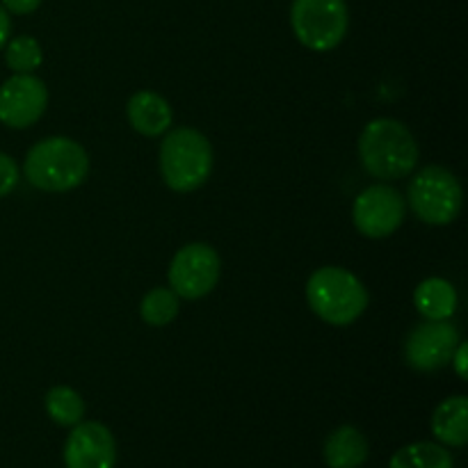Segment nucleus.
Masks as SVG:
<instances>
[{
	"label": "nucleus",
	"mask_w": 468,
	"mask_h": 468,
	"mask_svg": "<svg viewBox=\"0 0 468 468\" xmlns=\"http://www.w3.org/2000/svg\"><path fill=\"white\" fill-rule=\"evenodd\" d=\"M18 186V167L7 154L0 151V199Z\"/></svg>",
	"instance_id": "obj_20"
},
{
	"label": "nucleus",
	"mask_w": 468,
	"mask_h": 468,
	"mask_svg": "<svg viewBox=\"0 0 468 468\" xmlns=\"http://www.w3.org/2000/svg\"><path fill=\"white\" fill-rule=\"evenodd\" d=\"M324 462L329 468H359L368 460V441L352 425H341L324 441Z\"/></svg>",
	"instance_id": "obj_13"
},
{
	"label": "nucleus",
	"mask_w": 468,
	"mask_h": 468,
	"mask_svg": "<svg viewBox=\"0 0 468 468\" xmlns=\"http://www.w3.org/2000/svg\"><path fill=\"white\" fill-rule=\"evenodd\" d=\"M41 5V0H3V7L9 14H32Z\"/></svg>",
	"instance_id": "obj_22"
},
{
	"label": "nucleus",
	"mask_w": 468,
	"mask_h": 468,
	"mask_svg": "<svg viewBox=\"0 0 468 468\" xmlns=\"http://www.w3.org/2000/svg\"><path fill=\"white\" fill-rule=\"evenodd\" d=\"M460 341V329L451 324V320H425L407 336V366L419 373H434V370L446 368Z\"/></svg>",
	"instance_id": "obj_9"
},
{
	"label": "nucleus",
	"mask_w": 468,
	"mask_h": 468,
	"mask_svg": "<svg viewBox=\"0 0 468 468\" xmlns=\"http://www.w3.org/2000/svg\"><path fill=\"white\" fill-rule=\"evenodd\" d=\"M306 302L327 324L347 327L368 309V291L350 270L327 265L315 270L306 282Z\"/></svg>",
	"instance_id": "obj_3"
},
{
	"label": "nucleus",
	"mask_w": 468,
	"mask_h": 468,
	"mask_svg": "<svg viewBox=\"0 0 468 468\" xmlns=\"http://www.w3.org/2000/svg\"><path fill=\"white\" fill-rule=\"evenodd\" d=\"M64 464L67 468H114L117 443L112 432L96 420L73 425L64 446Z\"/></svg>",
	"instance_id": "obj_11"
},
{
	"label": "nucleus",
	"mask_w": 468,
	"mask_h": 468,
	"mask_svg": "<svg viewBox=\"0 0 468 468\" xmlns=\"http://www.w3.org/2000/svg\"><path fill=\"white\" fill-rule=\"evenodd\" d=\"M9 35H12V21H9V12L0 5V50L5 48V44L9 41Z\"/></svg>",
	"instance_id": "obj_23"
},
{
	"label": "nucleus",
	"mask_w": 468,
	"mask_h": 468,
	"mask_svg": "<svg viewBox=\"0 0 468 468\" xmlns=\"http://www.w3.org/2000/svg\"><path fill=\"white\" fill-rule=\"evenodd\" d=\"M359 158L370 176L398 181L414 172L419 144L402 122L387 117L373 119L359 135Z\"/></svg>",
	"instance_id": "obj_1"
},
{
	"label": "nucleus",
	"mask_w": 468,
	"mask_h": 468,
	"mask_svg": "<svg viewBox=\"0 0 468 468\" xmlns=\"http://www.w3.org/2000/svg\"><path fill=\"white\" fill-rule=\"evenodd\" d=\"M457 291L441 277H430L419 283L414 292V306L425 320H451L457 311Z\"/></svg>",
	"instance_id": "obj_14"
},
{
	"label": "nucleus",
	"mask_w": 468,
	"mask_h": 468,
	"mask_svg": "<svg viewBox=\"0 0 468 468\" xmlns=\"http://www.w3.org/2000/svg\"><path fill=\"white\" fill-rule=\"evenodd\" d=\"M405 197L387 183H378L361 192L352 204V222L361 236L382 240L393 236L405 222Z\"/></svg>",
	"instance_id": "obj_8"
},
{
	"label": "nucleus",
	"mask_w": 468,
	"mask_h": 468,
	"mask_svg": "<svg viewBox=\"0 0 468 468\" xmlns=\"http://www.w3.org/2000/svg\"><path fill=\"white\" fill-rule=\"evenodd\" d=\"M432 432L441 443L452 448L466 446L468 441V400L464 396L446 398L434 410Z\"/></svg>",
	"instance_id": "obj_15"
},
{
	"label": "nucleus",
	"mask_w": 468,
	"mask_h": 468,
	"mask_svg": "<svg viewBox=\"0 0 468 468\" xmlns=\"http://www.w3.org/2000/svg\"><path fill=\"white\" fill-rule=\"evenodd\" d=\"M48 105L44 80L32 73H14L0 85V123L9 128H30L39 122Z\"/></svg>",
	"instance_id": "obj_10"
},
{
	"label": "nucleus",
	"mask_w": 468,
	"mask_h": 468,
	"mask_svg": "<svg viewBox=\"0 0 468 468\" xmlns=\"http://www.w3.org/2000/svg\"><path fill=\"white\" fill-rule=\"evenodd\" d=\"M46 411L62 428H73L85 419V400L71 387H53L46 393Z\"/></svg>",
	"instance_id": "obj_17"
},
{
	"label": "nucleus",
	"mask_w": 468,
	"mask_h": 468,
	"mask_svg": "<svg viewBox=\"0 0 468 468\" xmlns=\"http://www.w3.org/2000/svg\"><path fill=\"white\" fill-rule=\"evenodd\" d=\"M160 174L174 192H195L213 174V146L204 133L181 126L160 144Z\"/></svg>",
	"instance_id": "obj_4"
},
{
	"label": "nucleus",
	"mask_w": 468,
	"mask_h": 468,
	"mask_svg": "<svg viewBox=\"0 0 468 468\" xmlns=\"http://www.w3.org/2000/svg\"><path fill=\"white\" fill-rule=\"evenodd\" d=\"M411 210L425 224L443 227L457 219L464 204V192L455 174L439 165L420 169L407 190Z\"/></svg>",
	"instance_id": "obj_5"
},
{
	"label": "nucleus",
	"mask_w": 468,
	"mask_h": 468,
	"mask_svg": "<svg viewBox=\"0 0 468 468\" xmlns=\"http://www.w3.org/2000/svg\"><path fill=\"white\" fill-rule=\"evenodd\" d=\"M466 359H468V347H466V343L460 341V346H457L455 352H452L451 364L455 366L457 378L464 379V382H466V378H468V361Z\"/></svg>",
	"instance_id": "obj_21"
},
{
	"label": "nucleus",
	"mask_w": 468,
	"mask_h": 468,
	"mask_svg": "<svg viewBox=\"0 0 468 468\" xmlns=\"http://www.w3.org/2000/svg\"><path fill=\"white\" fill-rule=\"evenodd\" d=\"M140 315L151 327H167L178 315V295L172 288H154L142 297Z\"/></svg>",
	"instance_id": "obj_18"
},
{
	"label": "nucleus",
	"mask_w": 468,
	"mask_h": 468,
	"mask_svg": "<svg viewBox=\"0 0 468 468\" xmlns=\"http://www.w3.org/2000/svg\"><path fill=\"white\" fill-rule=\"evenodd\" d=\"M23 174L37 190L69 192L85 183L90 155L69 137H46L27 151Z\"/></svg>",
	"instance_id": "obj_2"
},
{
	"label": "nucleus",
	"mask_w": 468,
	"mask_h": 468,
	"mask_svg": "<svg viewBox=\"0 0 468 468\" xmlns=\"http://www.w3.org/2000/svg\"><path fill=\"white\" fill-rule=\"evenodd\" d=\"M5 62L14 73H32L44 62V50L35 37H14L5 44Z\"/></svg>",
	"instance_id": "obj_19"
},
{
	"label": "nucleus",
	"mask_w": 468,
	"mask_h": 468,
	"mask_svg": "<svg viewBox=\"0 0 468 468\" xmlns=\"http://www.w3.org/2000/svg\"><path fill=\"white\" fill-rule=\"evenodd\" d=\"M128 122H131L133 131H137L144 137H158L169 131L174 122L172 105L167 103L165 96L158 91L140 90L128 99L126 103Z\"/></svg>",
	"instance_id": "obj_12"
},
{
	"label": "nucleus",
	"mask_w": 468,
	"mask_h": 468,
	"mask_svg": "<svg viewBox=\"0 0 468 468\" xmlns=\"http://www.w3.org/2000/svg\"><path fill=\"white\" fill-rule=\"evenodd\" d=\"M222 261L206 242H190L169 263V288L183 300H201L219 282Z\"/></svg>",
	"instance_id": "obj_7"
},
{
	"label": "nucleus",
	"mask_w": 468,
	"mask_h": 468,
	"mask_svg": "<svg viewBox=\"0 0 468 468\" xmlns=\"http://www.w3.org/2000/svg\"><path fill=\"white\" fill-rule=\"evenodd\" d=\"M291 26L304 48L327 53L347 35L350 14L346 0H292Z\"/></svg>",
	"instance_id": "obj_6"
},
{
	"label": "nucleus",
	"mask_w": 468,
	"mask_h": 468,
	"mask_svg": "<svg viewBox=\"0 0 468 468\" xmlns=\"http://www.w3.org/2000/svg\"><path fill=\"white\" fill-rule=\"evenodd\" d=\"M388 468H455L451 452L432 441L410 443L388 462Z\"/></svg>",
	"instance_id": "obj_16"
}]
</instances>
